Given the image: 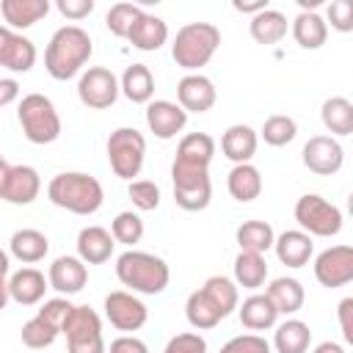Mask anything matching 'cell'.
Wrapping results in <instances>:
<instances>
[{
	"mask_svg": "<svg viewBox=\"0 0 353 353\" xmlns=\"http://www.w3.org/2000/svg\"><path fill=\"white\" fill-rule=\"evenodd\" d=\"M108 163L119 179L132 182V176L141 174L143 157H146V138L135 127H119L108 135Z\"/></svg>",
	"mask_w": 353,
	"mask_h": 353,
	"instance_id": "8992f818",
	"label": "cell"
},
{
	"mask_svg": "<svg viewBox=\"0 0 353 353\" xmlns=\"http://www.w3.org/2000/svg\"><path fill=\"white\" fill-rule=\"evenodd\" d=\"M256 143H259V135L254 127L248 124H232L223 138H221V152L234 163H251V157L256 154Z\"/></svg>",
	"mask_w": 353,
	"mask_h": 353,
	"instance_id": "d4e9b609",
	"label": "cell"
},
{
	"mask_svg": "<svg viewBox=\"0 0 353 353\" xmlns=\"http://www.w3.org/2000/svg\"><path fill=\"white\" fill-rule=\"evenodd\" d=\"M19 97V83L14 77H0V108L11 105Z\"/></svg>",
	"mask_w": 353,
	"mask_h": 353,
	"instance_id": "816d5d0a",
	"label": "cell"
},
{
	"mask_svg": "<svg viewBox=\"0 0 353 353\" xmlns=\"http://www.w3.org/2000/svg\"><path fill=\"white\" fill-rule=\"evenodd\" d=\"M312 345V331L303 320H284L281 325H276V334H273V347L276 353H306Z\"/></svg>",
	"mask_w": 353,
	"mask_h": 353,
	"instance_id": "d6a6232c",
	"label": "cell"
},
{
	"mask_svg": "<svg viewBox=\"0 0 353 353\" xmlns=\"http://www.w3.org/2000/svg\"><path fill=\"white\" fill-rule=\"evenodd\" d=\"M8 284V298L17 301L19 306H33L44 298V292L50 290L47 279L41 270L36 268H22L17 273H11V279L6 281Z\"/></svg>",
	"mask_w": 353,
	"mask_h": 353,
	"instance_id": "44dd1931",
	"label": "cell"
},
{
	"mask_svg": "<svg viewBox=\"0 0 353 353\" xmlns=\"http://www.w3.org/2000/svg\"><path fill=\"white\" fill-rule=\"evenodd\" d=\"M141 14H143V8H141L138 3H116V6H110L108 17H105V25H108V30H110L113 36L127 39L132 22H135Z\"/></svg>",
	"mask_w": 353,
	"mask_h": 353,
	"instance_id": "b9f144b4",
	"label": "cell"
},
{
	"mask_svg": "<svg viewBox=\"0 0 353 353\" xmlns=\"http://www.w3.org/2000/svg\"><path fill=\"white\" fill-rule=\"evenodd\" d=\"M185 317H188V323H190L193 328H199V331L215 328V325L223 320V317L218 314V309L210 303V298H207L201 290H196V292L188 295V301H185Z\"/></svg>",
	"mask_w": 353,
	"mask_h": 353,
	"instance_id": "74e56055",
	"label": "cell"
},
{
	"mask_svg": "<svg viewBox=\"0 0 353 353\" xmlns=\"http://www.w3.org/2000/svg\"><path fill=\"white\" fill-rule=\"evenodd\" d=\"M221 353H270V342L259 334H240V336H232Z\"/></svg>",
	"mask_w": 353,
	"mask_h": 353,
	"instance_id": "ee69618b",
	"label": "cell"
},
{
	"mask_svg": "<svg viewBox=\"0 0 353 353\" xmlns=\"http://www.w3.org/2000/svg\"><path fill=\"white\" fill-rule=\"evenodd\" d=\"M6 303H8V284L6 279H0V312L6 309Z\"/></svg>",
	"mask_w": 353,
	"mask_h": 353,
	"instance_id": "9f6ffc18",
	"label": "cell"
},
{
	"mask_svg": "<svg viewBox=\"0 0 353 353\" xmlns=\"http://www.w3.org/2000/svg\"><path fill=\"white\" fill-rule=\"evenodd\" d=\"M8 270H11V262H8V254L0 248V279H6L8 276Z\"/></svg>",
	"mask_w": 353,
	"mask_h": 353,
	"instance_id": "11a10c76",
	"label": "cell"
},
{
	"mask_svg": "<svg viewBox=\"0 0 353 353\" xmlns=\"http://www.w3.org/2000/svg\"><path fill=\"white\" fill-rule=\"evenodd\" d=\"M287 28H290L287 17L276 8H265V11L254 14L248 22V33L256 44H279L287 36Z\"/></svg>",
	"mask_w": 353,
	"mask_h": 353,
	"instance_id": "4dcf8cb0",
	"label": "cell"
},
{
	"mask_svg": "<svg viewBox=\"0 0 353 353\" xmlns=\"http://www.w3.org/2000/svg\"><path fill=\"white\" fill-rule=\"evenodd\" d=\"M113 234L102 226H83L80 234H77V256L85 262V265H102L110 259L113 254Z\"/></svg>",
	"mask_w": 353,
	"mask_h": 353,
	"instance_id": "603a6c76",
	"label": "cell"
},
{
	"mask_svg": "<svg viewBox=\"0 0 353 353\" xmlns=\"http://www.w3.org/2000/svg\"><path fill=\"white\" fill-rule=\"evenodd\" d=\"M127 41H130L135 50H141V52H154V50H160V47L168 41V25H165L160 17L143 11V14L132 22V28H130V33H127Z\"/></svg>",
	"mask_w": 353,
	"mask_h": 353,
	"instance_id": "7402d4cb",
	"label": "cell"
},
{
	"mask_svg": "<svg viewBox=\"0 0 353 353\" xmlns=\"http://www.w3.org/2000/svg\"><path fill=\"white\" fill-rule=\"evenodd\" d=\"M0 14L6 28L25 30L50 14V0H0Z\"/></svg>",
	"mask_w": 353,
	"mask_h": 353,
	"instance_id": "cb8c5ba5",
	"label": "cell"
},
{
	"mask_svg": "<svg viewBox=\"0 0 353 353\" xmlns=\"http://www.w3.org/2000/svg\"><path fill=\"white\" fill-rule=\"evenodd\" d=\"M127 196L132 199V204L141 212L157 210V204H160V188L152 179H132L130 188H127Z\"/></svg>",
	"mask_w": 353,
	"mask_h": 353,
	"instance_id": "7bdbcfd3",
	"label": "cell"
},
{
	"mask_svg": "<svg viewBox=\"0 0 353 353\" xmlns=\"http://www.w3.org/2000/svg\"><path fill=\"white\" fill-rule=\"evenodd\" d=\"M292 36L298 41V47L303 50H320L328 39V25L320 14L314 11H301L295 19H292Z\"/></svg>",
	"mask_w": 353,
	"mask_h": 353,
	"instance_id": "1f68e13d",
	"label": "cell"
},
{
	"mask_svg": "<svg viewBox=\"0 0 353 353\" xmlns=\"http://www.w3.org/2000/svg\"><path fill=\"white\" fill-rule=\"evenodd\" d=\"M105 317L119 331H138L149 320V309L141 298H135L127 290H116L105 298Z\"/></svg>",
	"mask_w": 353,
	"mask_h": 353,
	"instance_id": "7c38bea8",
	"label": "cell"
},
{
	"mask_svg": "<svg viewBox=\"0 0 353 353\" xmlns=\"http://www.w3.org/2000/svg\"><path fill=\"white\" fill-rule=\"evenodd\" d=\"M314 279L328 287H345L353 281V248L350 245H331L317 254L314 259Z\"/></svg>",
	"mask_w": 353,
	"mask_h": 353,
	"instance_id": "8fae6325",
	"label": "cell"
},
{
	"mask_svg": "<svg viewBox=\"0 0 353 353\" xmlns=\"http://www.w3.org/2000/svg\"><path fill=\"white\" fill-rule=\"evenodd\" d=\"M108 353H149V347L138 336H127L124 334V336H119V339L110 342V350Z\"/></svg>",
	"mask_w": 353,
	"mask_h": 353,
	"instance_id": "f907efd6",
	"label": "cell"
},
{
	"mask_svg": "<svg viewBox=\"0 0 353 353\" xmlns=\"http://www.w3.org/2000/svg\"><path fill=\"white\" fill-rule=\"evenodd\" d=\"M199 290L210 298V303L218 309L221 317H229V314L237 309V303H240L237 284H234L232 279H226V276H210Z\"/></svg>",
	"mask_w": 353,
	"mask_h": 353,
	"instance_id": "e575fe53",
	"label": "cell"
},
{
	"mask_svg": "<svg viewBox=\"0 0 353 353\" xmlns=\"http://www.w3.org/2000/svg\"><path fill=\"white\" fill-rule=\"evenodd\" d=\"M312 353H345V347L339 345V342H331V339H325V342H320Z\"/></svg>",
	"mask_w": 353,
	"mask_h": 353,
	"instance_id": "db71d44e",
	"label": "cell"
},
{
	"mask_svg": "<svg viewBox=\"0 0 353 353\" xmlns=\"http://www.w3.org/2000/svg\"><path fill=\"white\" fill-rule=\"evenodd\" d=\"M215 154V138L207 132H188L179 146H176V157L174 165L179 168H199V171H210Z\"/></svg>",
	"mask_w": 353,
	"mask_h": 353,
	"instance_id": "d6986e66",
	"label": "cell"
},
{
	"mask_svg": "<svg viewBox=\"0 0 353 353\" xmlns=\"http://www.w3.org/2000/svg\"><path fill=\"white\" fill-rule=\"evenodd\" d=\"M232 6H234V11H240V14H251V17H254V14H259V11L268 8V0H248V3H245V0H234Z\"/></svg>",
	"mask_w": 353,
	"mask_h": 353,
	"instance_id": "f5cc1de1",
	"label": "cell"
},
{
	"mask_svg": "<svg viewBox=\"0 0 353 353\" xmlns=\"http://www.w3.org/2000/svg\"><path fill=\"white\" fill-rule=\"evenodd\" d=\"M185 124H188V113H185L176 102L152 99V102L146 105V127L154 132V138L168 141V138H174L176 132H182Z\"/></svg>",
	"mask_w": 353,
	"mask_h": 353,
	"instance_id": "e0dca14e",
	"label": "cell"
},
{
	"mask_svg": "<svg viewBox=\"0 0 353 353\" xmlns=\"http://www.w3.org/2000/svg\"><path fill=\"white\" fill-rule=\"evenodd\" d=\"M69 353H105L102 320L91 306H74L63 323Z\"/></svg>",
	"mask_w": 353,
	"mask_h": 353,
	"instance_id": "ba28073f",
	"label": "cell"
},
{
	"mask_svg": "<svg viewBox=\"0 0 353 353\" xmlns=\"http://www.w3.org/2000/svg\"><path fill=\"white\" fill-rule=\"evenodd\" d=\"M8 251L11 256H17L19 262L25 265H33V262H41L50 251V240L44 232L39 229H17L8 240Z\"/></svg>",
	"mask_w": 353,
	"mask_h": 353,
	"instance_id": "83f0119b",
	"label": "cell"
},
{
	"mask_svg": "<svg viewBox=\"0 0 353 353\" xmlns=\"http://www.w3.org/2000/svg\"><path fill=\"white\" fill-rule=\"evenodd\" d=\"M17 119H19L22 135L36 146L52 143L61 135V116L52 99L44 94H25L17 108Z\"/></svg>",
	"mask_w": 353,
	"mask_h": 353,
	"instance_id": "5b68a950",
	"label": "cell"
},
{
	"mask_svg": "<svg viewBox=\"0 0 353 353\" xmlns=\"http://www.w3.org/2000/svg\"><path fill=\"white\" fill-rule=\"evenodd\" d=\"M336 317H339V328H342V339L350 345L353 342V298H342L336 306Z\"/></svg>",
	"mask_w": 353,
	"mask_h": 353,
	"instance_id": "681fc988",
	"label": "cell"
},
{
	"mask_svg": "<svg viewBox=\"0 0 353 353\" xmlns=\"http://www.w3.org/2000/svg\"><path fill=\"white\" fill-rule=\"evenodd\" d=\"M47 199L74 215H94L102 201H105V190L99 185L97 176L83 174V171H63L55 174L47 185Z\"/></svg>",
	"mask_w": 353,
	"mask_h": 353,
	"instance_id": "7a4b0ae2",
	"label": "cell"
},
{
	"mask_svg": "<svg viewBox=\"0 0 353 353\" xmlns=\"http://www.w3.org/2000/svg\"><path fill=\"white\" fill-rule=\"evenodd\" d=\"M41 190V176L33 165H8L3 185H0V201L8 204H33Z\"/></svg>",
	"mask_w": 353,
	"mask_h": 353,
	"instance_id": "5bb4252c",
	"label": "cell"
},
{
	"mask_svg": "<svg viewBox=\"0 0 353 353\" xmlns=\"http://www.w3.org/2000/svg\"><path fill=\"white\" fill-rule=\"evenodd\" d=\"M237 245L240 251H251V254H265L268 248H273V226L268 221H243L237 226Z\"/></svg>",
	"mask_w": 353,
	"mask_h": 353,
	"instance_id": "d590c367",
	"label": "cell"
},
{
	"mask_svg": "<svg viewBox=\"0 0 353 353\" xmlns=\"http://www.w3.org/2000/svg\"><path fill=\"white\" fill-rule=\"evenodd\" d=\"M268 279V262L262 254H251V251H240L234 259V284L245 287V290H259Z\"/></svg>",
	"mask_w": 353,
	"mask_h": 353,
	"instance_id": "8d00e7d4",
	"label": "cell"
},
{
	"mask_svg": "<svg viewBox=\"0 0 353 353\" xmlns=\"http://www.w3.org/2000/svg\"><path fill=\"white\" fill-rule=\"evenodd\" d=\"M88 268L80 256H58L47 270V284L58 290L61 295H74L85 287Z\"/></svg>",
	"mask_w": 353,
	"mask_h": 353,
	"instance_id": "ac0fdd59",
	"label": "cell"
},
{
	"mask_svg": "<svg viewBox=\"0 0 353 353\" xmlns=\"http://www.w3.org/2000/svg\"><path fill=\"white\" fill-rule=\"evenodd\" d=\"M301 157H303V165L312 174H317V176H331L345 163L342 143L336 138H331V135H314V138H309L303 143Z\"/></svg>",
	"mask_w": 353,
	"mask_h": 353,
	"instance_id": "4fadbf2b",
	"label": "cell"
},
{
	"mask_svg": "<svg viewBox=\"0 0 353 353\" xmlns=\"http://www.w3.org/2000/svg\"><path fill=\"white\" fill-rule=\"evenodd\" d=\"M72 309H74V303H69L66 298H50V301H44V306H41L36 314L44 317L52 328L63 331V323H66V317H69Z\"/></svg>",
	"mask_w": 353,
	"mask_h": 353,
	"instance_id": "bcb514c9",
	"label": "cell"
},
{
	"mask_svg": "<svg viewBox=\"0 0 353 353\" xmlns=\"http://www.w3.org/2000/svg\"><path fill=\"white\" fill-rule=\"evenodd\" d=\"M328 22H331L334 30L350 33L353 30V6H350V0H331L328 3Z\"/></svg>",
	"mask_w": 353,
	"mask_h": 353,
	"instance_id": "7dc6e473",
	"label": "cell"
},
{
	"mask_svg": "<svg viewBox=\"0 0 353 353\" xmlns=\"http://www.w3.org/2000/svg\"><path fill=\"white\" fill-rule=\"evenodd\" d=\"M110 234H113L116 243H124V245L132 248V245L141 243V237H143V221H141V215L132 212V210L119 212V215L113 218V223H110Z\"/></svg>",
	"mask_w": 353,
	"mask_h": 353,
	"instance_id": "60d3db41",
	"label": "cell"
},
{
	"mask_svg": "<svg viewBox=\"0 0 353 353\" xmlns=\"http://www.w3.org/2000/svg\"><path fill=\"white\" fill-rule=\"evenodd\" d=\"M237 309H240V323H243L248 331H268V328H273L276 320H279V312H276V306L270 303V298H268L265 292L248 295V298L243 301V306H237Z\"/></svg>",
	"mask_w": 353,
	"mask_h": 353,
	"instance_id": "f546056e",
	"label": "cell"
},
{
	"mask_svg": "<svg viewBox=\"0 0 353 353\" xmlns=\"http://www.w3.org/2000/svg\"><path fill=\"white\" fill-rule=\"evenodd\" d=\"M94 41L80 25H63L52 33L44 50V69L55 80H72L91 58Z\"/></svg>",
	"mask_w": 353,
	"mask_h": 353,
	"instance_id": "6da1fadb",
	"label": "cell"
},
{
	"mask_svg": "<svg viewBox=\"0 0 353 353\" xmlns=\"http://www.w3.org/2000/svg\"><path fill=\"white\" fill-rule=\"evenodd\" d=\"M119 80L105 66H88L77 80V97L91 110H105L119 99Z\"/></svg>",
	"mask_w": 353,
	"mask_h": 353,
	"instance_id": "30bf717a",
	"label": "cell"
},
{
	"mask_svg": "<svg viewBox=\"0 0 353 353\" xmlns=\"http://www.w3.org/2000/svg\"><path fill=\"white\" fill-rule=\"evenodd\" d=\"M265 295L270 298V303L276 306L279 314H295V312L303 309V301H306L303 284L298 279H290V276L273 279L270 287L265 290Z\"/></svg>",
	"mask_w": 353,
	"mask_h": 353,
	"instance_id": "f1b7e54d",
	"label": "cell"
},
{
	"mask_svg": "<svg viewBox=\"0 0 353 353\" xmlns=\"http://www.w3.org/2000/svg\"><path fill=\"white\" fill-rule=\"evenodd\" d=\"M119 91L135 102V105H149L154 97V77L146 63H130L119 80Z\"/></svg>",
	"mask_w": 353,
	"mask_h": 353,
	"instance_id": "484cf974",
	"label": "cell"
},
{
	"mask_svg": "<svg viewBox=\"0 0 353 353\" xmlns=\"http://www.w3.org/2000/svg\"><path fill=\"white\" fill-rule=\"evenodd\" d=\"M259 135H262V141H265L268 146H287L290 141H295L298 124H295V119H290V116H284V113H276V116L265 119Z\"/></svg>",
	"mask_w": 353,
	"mask_h": 353,
	"instance_id": "f35d334b",
	"label": "cell"
},
{
	"mask_svg": "<svg viewBox=\"0 0 353 353\" xmlns=\"http://www.w3.org/2000/svg\"><path fill=\"white\" fill-rule=\"evenodd\" d=\"M6 171H8V163H6V157L0 154V185H3V176H6Z\"/></svg>",
	"mask_w": 353,
	"mask_h": 353,
	"instance_id": "680465c9",
	"label": "cell"
},
{
	"mask_svg": "<svg viewBox=\"0 0 353 353\" xmlns=\"http://www.w3.org/2000/svg\"><path fill=\"white\" fill-rule=\"evenodd\" d=\"M295 221L309 237H334L342 232V210L317 193H306L295 201Z\"/></svg>",
	"mask_w": 353,
	"mask_h": 353,
	"instance_id": "52a82bcc",
	"label": "cell"
},
{
	"mask_svg": "<svg viewBox=\"0 0 353 353\" xmlns=\"http://www.w3.org/2000/svg\"><path fill=\"white\" fill-rule=\"evenodd\" d=\"M55 8L66 17V19H85L94 11V0H55Z\"/></svg>",
	"mask_w": 353,
	"mask_h": 353,
	"instance_id": "c3c4849f",
	"label": "cell"
},
{
	"mask_svg": "<svg viewBox=\"0 0 353 353\" xmlns=\"http://www.w3.org/2000/svg\"><path fill=\"white\" fill-rule=\"evenodd\" d=\"M58 328H52L44 317H30L25 325H22V331H19V336H22V345L25 347H33V350H41V347H50L55 339H58Z\"/></svg>",
	"mask_w": 353,
	"mask_h": 353,
	"instance_id": "ab89813d",
	"label": "cell"
},
{
	"mask_svg": "<svg viewBox=\"0 0 353 353\" xmlns=\"http://www.w3.org/2000/svg\"><path fill=\"white\" fill-rule=\"evenodd\" d=\"M273 248H276L279 262L287 265V268H303V265L312 259V254H314L312 237H309L306 232H301V229H287V232H281V234L273 240Z\"/></svg>",
	"mask_w": 353,
	"mask_h": 353,
	"instance_id": "ffe728a7",
	"label": "cell"
},
{
	"mask_svg": "<svg viewBox=\"0 0 353 353\" xmlns=\"http://www.w3.org/2000/svg\"><path fill=\"white\" fill-rule=\"evenodd\" d=\"M323 127L334 135H350L353 132V102L345 97H328L320 108Z\"/></svg>",
	"mask_w": 353,
	"mask_h": 353,
	"instance_id": "836d02e7",
	"label": "cell"
},
{
	"mask_svg": "<svg viewBox=\"0 0 353 353\" xmlns=\"http://www.w3.org/2000/svg\"><path fill=\"white\" fill-rule=\"evenodd\" d=\"M163 353H207V339L196 331H185V334L171 336Z\"/></svg>",
	"mask_w": 353,
	"mask_h": 353,
	"instance_id": "f6af8a7d",
	"label": "cell"
},
{
	"mask_svg": "<svg viewBox=\"0 0 353 353\" xmlns=\"http://www.w3.org/2000/svg\"><path fill=\"white\" fill-rule=\"evenodd\" d=\"M171 182H174V201L188 212L204 210L210 204V199H212L210 171L171 165Z\"/></svg>",
	"mask_w": 353,
	"mask_h": 353,
	"instance_id": "9c48e42d",
	"label": "cell"
},
{
	"mask_svg": "<svg viewBox=\"0 0 353 353\" xmlns=\"http://www.w3.org/2000/svg\"><path fill=\"white\" fill-rule=\"evenodd\" d=\"M176 105L185 110V113H207L215 99H218V91L212 85L210 77L204 74H185L179 83H176Z\"/></svg>",
	"mask_w": 353,
	"mask_h": 353,
	"instance_id": "9a60e30c",
	"label": "cell"
},
{
	"mask_svg": "<svg viewBox=\"0 0 353 353\" xmlns=\"http://www.w3.org/2000/svg\"><path fill=\"white\" fill-rule=\"evenodd\" d=\"M36 63V47L22 33L0 25V66L11 72H30Z\"/></svg>",
	"mask_w": 353,
	"mask_h": 353,
	"instance_id": "2e32d148",
	"label": "cell"
},
{
	"mask_svg": "<svg viewBox=\"0 0 353 353\" xmlns=\"http://www.w3.org/2000/svg\"><path fill=\"white\" fill-rule=\"evenodd\" d=\"M320 3H323V0H298V6H301V8H303V11H306V8H309V11H312V8H317V6H320Z\"/></svg>",
	"mask_w": 353,
	"mask_h": 353,
	"instance_id": "6f0895ef",
	"label": "cell"
},
{
	"mask_svg": "<svg viewBox=\"0 0 353 353\" xmlns=\"http://www.w3.org/2000/svg\"><path fill=\"white\" fill-rule=\"evenodd\" d=\"M226 188H229V196H232L234 201L248 204V201L259 199V193H262V174H259L256 165L240 163V165H234V168L229 171Z\"/></svg>",
	"mask_w": 353,
	"mask_h": 353,
	"instance_id": "4316f807",
	"label": "cell"
},
{
	"mask_svg": "<svg viewBox=\"0 0 353 353\" xmlns=\"http://www.w3.org/2000/svg\"><path fill=\"white\" fill-rule=\"evenodd\" d=\"M218 47H221V30L212 22H188L174 36L171 58L176 61V66L196 74L201 66L210 63Z\"/></svg>",
	"mask_w": 353,
	"mask_h": 353,
	"instance_id": "277c9868",
	"label": "cell"
},
{
	"mask_svg": "<svg viewBox=\"0 0 353 353\" xmlns=\"http://www.w3.org/2000/svg\"><path fill=\"white\" fill-rule=\"evenodd\" d=\"M116 276L124 287L141 295H160L171 281V270L165 259L149 251H135V248H127L116 259Z\"/></svg>",
	"mask_w": 353,
	"mask_h": 353,
	"instance_id": "3957f363",
	"label": "cell"
}]
</instances>
